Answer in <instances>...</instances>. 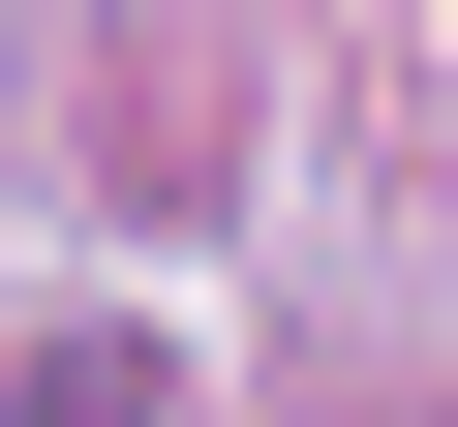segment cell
<instances>
[{
    "mask_svg": "<svg viewBox=\"0 0 458 427\" xmlns=\"http://www.w3.org/2000/svg\"><path fill=\"white\" fill-rule=\"evenodd\" d=\"M0 427H183V366H153V336H31V366H0Z\"/></svg>",
    "mask_w": 458,
    "mask_h": 427,
    "instance_id": "1",
    "label": "cell"
}]
</instances>
